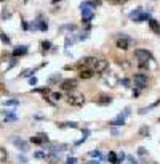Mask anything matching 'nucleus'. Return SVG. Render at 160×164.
<instances>
[{
	"label": "nucleus",
	"instance_id": "1",
	"mask_svg": "<svg viewBox=\"0 0 160 164\" xmlns=\"http://www.w3.org/2000/svg\"><path fill=\"white\" fill-rule=\"evenodd\" d=\"M82 64H83V66H88L90 71H93V73H104L109 68L107 60H104V58H85L79 66H82Z\"/></svg>",
	"mask_w": 160,
	"mask_h": 164
},
{
	"label": "nucleus",
	"instance_id": "2",
	"mask_svg": "<svg viewBox=\"0 0 160 164\" xmlns=\"http://www.w3.org/2000/svg\"><path fill=\"white\" fill-rule=\"evenodd\" d=\"M135 56H136V60H138V64H139L141 69H144V68L147 66V63H149V60H150V53L147 52V50H143V48H136Z\"/></svg>",
	"mask_w": 160,
	"mask_h": 164
},
{
	"label": "nucleus",
	"instance_id": "3",
	"mask_svg": "<svg viewBox=\"0 0 160 164\" xmlns=\"http://www.w3.org/2000/svg\"><path fill=\"white\" fill-rule=\"evenodd\" d=\"M91 8H94V3H91V2H83V3L80 5V10H82V15H83V23L85 24H90L91 18H93Z\"/></svg>",
	"mask_w": 160,
	"mask_h": 164
},
{
	"label": "nucleus",
	"instance_id": "4",
	"mask_svg": "<svg viewBox=\"0 0 160 164\" xmlns=\"http://www.w3.org/2000/svg\"><path fill=\"white\" fill-rule=\"evenodd\" d=\"M67 103L72 106H82L85 103V97L82 93H77V92H69L67 95Z\"/></svg>",
	"mask_w": 160,
	"mask_h": 164
},
{
	"label": "nucleus",
	"instance_id": "5",
	"mask_svg": "<svg viewBox=\"0 0 160 164\" xmlns=\"http://www.w3.org/2000/svg\"><path fill=\"white\" fill-rule=\"evenodd\" d=\"M133 82H135V85L138 89H146L147 87V76H144L143 73H138L133 77Z\"/></svg>",
	"mask_w": 160,
	"mask_h": 164
},
{
	"label": "nucleus",
	"instance_id": "6",
	"mask_svg": "<svg viewBox=\"0 0 160 164\" xmlns=\"http://www.w3.org/2000/svg\"><path fill=\"white\" fill-rule=\"evenodd\" d=\"M130 45H131V39L126 37L125 34L118 35V39H117V48H120V50H126V48H130Z\"/></svg>",
	"mask_w": 160,
	"mask_h": 164
},
{
	"label": "nucleus",
	"instance_id": "7",
	"mask_svg": "<svg viewBox=\"0 0 160 164\" xmlns=\"http://www.w3.org/2000/svg\"><path fill=\"white\" fill-rule=\"evenodd\" d=\"M75 87H77V80L75 79H64L63 82H61V89H63V90L72 92Z\"/></svg>",
	"mask_w": 160,
	"mask_h": 164
},
{
	"label": "nucleus",
	"instance_id": "8",
	"mask_svg": "<svg viewBox=\"0 0 160 164\" xmlns=\"http://www.w3.org/2000/svg\"><path fill=\"white\" fill-rule=\"evenodd\" d=\"M13 145L16 148H19L23 153H26V151L29 150V143L26 142V140H23V138H18V137H16V138H13Z\"/></svg>",
	"mask_w": 160,
	"mask_h": 164
},
{
	"label": "nucleus",
	"instance_id": "9",
	"mask_svg": "<svg viewBox=\"0 0 160 164\" xmlns=\"http://www.w3.org/2000/svg\"><path fill=\"white\" fill-rule=\"evenodd\" d=\"M103 79H104L106 84H109V87H115V85H117V82H118V79L115 77V74H114V73H111L109 76H104Z\"/></svg>",
	"mask_w": 160,
	"mask_h": 164
},
{
	"label": "nucleus",
	"instance_id": "10",
	"mask_svg": "<svg viewBox=\"0 0 160 164\" xmlns=\"http://www.w3.org/2000/svg\"><path fill=\"white\" fill-rule=\"evenodd\" d=\"M149 28L152 32H155V34L160 35V23L155 21V19H149Z\"/></svg>",
	"mask_w": 160,
	"mask_h": 164
},
{
	"label": "nucleus",
	"instance_id": "11",
	"mask_svg": "<svg viewBox=\"0 0 160 164\" xmlns=\"http://www.w3.org/2000/svg\"><path fill=\"white\" fill-rule=\"evenodd\" d=\"M96 101H98V105H111L112 103V97H109V95H101Z\"/></svg>",
	"mask_w": 160,
	"mask_h": 164
},
{
	"label": "nucleus",
	"instance_id": "12",
	"mask_svg": "<svg viewBox=\"0 0 160 164\" xmlns=\"http://www.w3.org/2000/svg\"><path fill=\"white\" fill-rule=\"evenodd\" d=\"M26 53H27V45H21L13 50V56H21V55H26Z\"/></svg>",
	"mask_w": 160,
	"mask_h": 164
},
{
	"label": "nucleus",
	"instance_id": "13",
	"mask_svg": "<svg viewBox=\"0 0 160 164\" xmlns=\"http://www.w3.org/2000/svg\"><path fill=\"white\" fill-rule=\"evenodd\" d=\"M93 71H90V69H82L80 71V79H91V77H93Z\"/></svg>",
	"mask_w": 160,
	"mask_h": 164
},
{
	"label": "nucleus",
	"instance_id": "14",
	"mask_svg": "<svg viewBox=\"0 0 160 164\" xmlns=\"http://www.w3.org/2000/svg\"><path fill=\"white\" fill-rule=\"evenodd\" d=\"M146 19H150V15L149 13H141L139 16L135 18V23H143V21H146Z\"/></svg>",
	"mask_w": 160,
	"mask_h": 164
},
{
	"label": "nucleus",
	"instance_id": "15",
	"mask_svg": "<svg viewBox=\"0 0 160 164\" xmlns=\"http://www.w3.org/2000/svg\"><path fill=\"white\" fill-rule=\"evenodd\" d=\"M2 105L3 106H18L19 105V101L14 100V98H10V100H3L2 101Z\"/></svg>",
	"mask_w": 160,
	"mask_h": 164
},
{
	"label": "nucleus",
	"instance_id": "16",
	"mask_svg": "<svg viewBox=\"0 0 160 164\" xmlns=\"http://www.w3.org/2000/svg\"><path fill=\"white\" fill-rule=\"evenodd\" d=\"M111 124L112 126H123V124H125V119H123L122 116H117L114 121H111Z\"/></svg>",
	"mask_w": 160,
	"mask_h": 164
},
{
	"label": "nucleus",
	"instance_id": "17",
	"mask_svg": "<svg viewBox=\"0 0 160 164\" xmlns=\"http://www.w3.org/2000/svg\"><path fill=\"white\" fill-rule=\"evenodd\" d=\"M7 161H8V153H7V150L0 148V163H7Z\"/></svg>",
	"mask_w": 160,
	"mask_h": 164
},
{
	"label": "nucleus",
	"instance_id": "18",
	"mask_svg": "<svg viewBox=\"0 0 160 164\" xmlns=\"http://www.w3.org/2000/svg\"><path fill=\"white\" fill-rule=\"evenodd\" d=\"M50 48H51V42H50V40H43L42 42V52L45 53V52H48Z\"/></svg>",
	"mask_w": 160,
	"mask_h": 164
},
{
	"label": "nucleus",
	"instance_id": "19",
	"mask_svg": "<svg viewBox=\"0 0 160 164\" xmlns=\"http://www.w3.org/2000/svg\"><path fill=\"white\" fill-rule=\"evenodd\" d=\"M107 159L111 161V163H114V164H118V159H117V154H115L114 151H111V153L107 154Z\"/></svg>",
	"mask_w": 160,
	"mask_h": 164
},
{
	"label": "nucleus",
	"instance_id": "20",
	"mask_svg": "<svg viewBox=\"0 0 160 164\" xmlns=\"http://www.w3.org/2000/svg\"><path fill=\"white\" fill-rule=\"evenodd\" d=\"M61 31H75V24H64L61 26Z\"/></svg>",
	"mask_w": 160,
	"mask_h": 164
},
{
	"label": "nucleus",
	"instance_id": "21",
	"mask_svg": "<svg viewBox=\"0 0 160 164\" xmlns=\"http://www.w3.org/2000/svg\"><path fill=\"white\" fill-rule=\"evenodd\" d=\"M58 80H61V74H55V76H51L48 79V84H53V82H58Z\"/></svg>",
	"mask_w": 160,
	"mask_h": 164
},
{
	"label": "nucleus",
	"instance_id": "22",
	"mask_svg": "<svg viewBox=\"0 0 160 164\" xmlns=\"http://www.w3.org/2000/svg\"><path fill=\"white\" fill-rule=\"evenodd\" d=\"M14 121H16V116L11 114V113H8V114L5 116V122H14Z\"/></svg>",
	"mask_w": 160,
	"mask_h": 164
},
{
	"label": "nucleus",
	"instance_id": "23",
	"mask_svg": "<svg viewBox=\"0 0 160 164\" xmlns=\"http://www.w3.org/2000/svg\"><path fill=\"white\" fill-rule=\"evenodd\" d=\"M147 134H149V129H147L146 126L139 129V137H147Z\"/></svg>",
	"mask_w": 160,
	"mask_h": 164
},
{
	"label": "nucleus",
	"instance_id": "24",
	"mask_svg": "<svg viewBox=\"0 0 160 164\" xmlns=\"http://www.w3.org/2000/svg\"><path fill=\"white\" fill-rule=\"evenodd\" d=\"M34 158H37V159H42V158H46V153H45V151H35V153H34Z\"/></svg>",
	"mask_w": 160,
	"mask_h": 164
},
{
	"label": "nucleus",
	"instance_id": "25",
	"mask_svg": "<svg viewBox=\"0 0 160 164\" xmlns=\"http://www.w3.org/2000/svg\"><path fill=\"white\" fill-rule=\"evenodd\" d=\"M35 73V69H26L24 73L21 74V77H32V74Z\"/></svg>",
	"mask_w": 160,
	"mask_h": 164
},
{
	"label": "nucleus",
	"instance_id": "26",
	"mask_svg": "<svg viewBox=\"0 0 160 164\" xmlns=\"http://www.w3.org/2000/svg\"><path fill=\"white\" fill-rule=\"evenodd\" d=\"M139 15H141V8H136V10H133L131 13H130V18H133V19H135V18L139 16Z\"/></svg>",
	"mask_w": 160,
	"mask_h": 164
},
{
	"label": "nucleus",
	"instance_id": "27",
	"mask_svg": "<svg viewBox=\"0 0 160 164\" xmlns=\"http://www.w3.org/2000/svg\"><path fill=\"white\" fill-rule=\"evenodd\" d=\"M37 137H38V138H40V140H42L43 143H46V142H48V135H46V134H43V132L37 134Z\"/></svg>",
	"mask_w": 160,
	"mask_h": 164
},
{
	"label": "nucleus",
	"instance_id": "28",
	"mask_svg": "<svg viewBox=\"0 0 160 164\" xmlns=\"http://www.w3.org/2000/svg\"><path fill=\"white\" fill-rule=\"evenodd\" d=\"M0 40H2L3 44H10V37H8V35H5L3 32H0Z\"/></svg>",
	"mask_w": 160,
	"mask_h": 164
},
{
	"label": "nucleus",
	"instance_id": "29",
	"mask_svg": "<svg viewBox=\"0 0 160 164\" xmlns=\"http://www.w3.org/2000/svg\"><path fill=\"white\" fill-rule=\"evenodd\" d=\"M38 29H40V31H46V29H48V24H46L45 21H38Z\"/></svg>",
	"mask_w": 160,
	"mask_h": 164
},
{
	"label": "nucleus",
	"instance_id": "30",
	"mask_svg": "<svg viewBox=\"0 0 160 164\" xmlns=\"http://www.w3.org/2000/svg\"><path fill=\"white\" fill-rule=\"evenodd\" d=\"M61 127H77V122H63V124H59Z\"/></svg>",
	"mask_w": 160,
	"mask_h": 164
},
{
	"label": "nucleus",
	"instance_id": "31",
	"mask_svg": "<svg viewBox=\"0 0 160 164\" xmlns=\"http://www.w3.org/2000/svg\"><path fill=\"white\" fill-rule=\"evenodd\" d=\"M120 84L123 85V87H130V79H126V77H123V79H120L118 80Z\"/></svg>",
	"mask_w": 160,
	"mask_h": 164
},
{
	"label": "nucleus",
	"instance_id": "32",
	"mask_svg": "<svg viewBox=\"0 0 160 164\" xmlns=\"http://www.w3.org/2000/svg\"><path fill=\"white\" fill-rule=\"evenodd\" d=\"M31 142H32V143H35V145H43V142H42L40 138H38L37 135H35V137H32V138H31Z\"/></svg>",
	"mask_w": 160,
	"mask_h": 164
},
{
	"label": "nucleus",
	"instance_id": "33",
	"mask_svg": "<svg viewBox=\"0 0 160 164\" xmlns=\"http://www.w3.org/2000/svg\"><path fill=\"white\" fill-rule=\"evenodd\" d=\"M107 2L112 5H122V3H125L126 0H107Z\"/></svg>",
	"mask_w": 160,
	"mask_h": 164
},
{
	"label": "nucleus",
	"instance_id": "34",
	"mask_svg": "<svg viewBox=\"0 0 160 164\" xmlns=\"http://www.w3.org/2000/svg\"><path fill=\"white\" fill-rule=\"evenodd\" d=\"M51 98H53V100H56V101H58V100H61L63 97H61V93H59V92H53V93H51Z\"/></svg>",
	"mask_w": 160,
	"mask_h": 164
},
{
	"label": "nucleus",
	"instance_id": "35",
	"mask_svg": "<svg viewBox=\"0 0 160 164\" xmlns=\"http://www.w3.org/2000/svg\"><path fill=\"white\" fill-rule=\"evenodd\" d=\"M29 28H31V31H37L38 29V21H32Z\"/></svg>",
	"mask_w": 160,
	"mask_h": 164
},
{
	"label": "nucleus",
	"instance_id": "36",
	"mask_svg": "<svg viewBox=\"0 0 160 164\" xmlns=\"http://www.w3.org/2000/svg\"><path fill=\"white\" fill-rule=\"evenodd\" d=\"M34 92H40V93H43V95L50 93V90H48V89H35Z\"/></svg>",
	"mask_w": 160,
	"mask_h": 164
},
{
	"label": "nucleus",
	"instance_id": "37",
	"mask_svg": "<svg viewBox=\"0 0 160 164\" xmlns=\"http://www.w3.org/2000/svg\"><path fill=\"white\" fill-rule=\"evenodd\" d=\"M90 156H96V158H99V156H101V151H99V150H96V151H90Z\"/></svg>",
	"mask_w": 160,
	"mask_h": 164
},
{
	"label": "nucleus",
	"instance_id": "38",
	"mask_svg": "<svg viewBox=\"0 0 160 164\" xmlns=\"http://www.w3.org/2000/svg\"><path fill=\"white\" fill-rule=\"evenodd\" d=\"M29 84H31V85H35V84H37V77L32 76L31 79H29Z\"/></svg>",
	"mask_w": 160,
	"mask_h": 164
},
{
	"label": "nucleus",
	"instance_id": "39",
	"mask_svg": "<svg viewBox=\"0 0 160 164\" xmlns=\"http://www.w3.org/2000/svg\"><path fill=\"white\" fill-rule=\"evenodd\" d=\"M77 163V159H75V158H67V164H75Z\"/></svg>",
	"mask_w": 160,
	"mask_h": 164
},
{
	"label": "nucleus",
	"instance_id": "40",
	"mask_svg": "<svg viewBox=\"0 0 160 164\" xmlns=\"http://www.w3.org/2000/svg\"><path fill=\"white\" fill-rule=\"evenodd\" d=\"M2 16H3V18H8V16H11V13H10V11H7V10H5V11H3V15H2Z\"/></svg>",
	"mask_w": 160,
	"mask_h": 164
},
{
	"label": "nucleus",
	"instance_id": "41",
	"mask_svg": "<svg viewBox=\"0 0 160 164\" xmlns=\"http://www.w3.org/2000/svg\"><path fill=\"white\" fill-rule=\"evenodd\" d=\"M138 153H139V154H146V148H139Z\"/></svg>",
	"mask_w": 160,
	"mask_h": 164
},
{
	"label": "nucleus",
	"instance_id": "42",
	"mask_svg": "<svg viewBox=\"0 0 160 164\" xmlns=\"http://www.w3.org/2000/svg\"><path fill=\"white\" fill-rule=\"evenodd\" d=\"M23 29H29V24L26 21H23Z\"/></svg>",
	"mask_w": 160,
	"mask_h": 164
},
{
	"label": "nucleus",
	"instance_id": "43",
	"mask_svg": "<svg viewBox=\"0 0 160 164\" xmlns=\"http://www.w3.org/2000/svg\"><path fill=\"white\" fill-rule=\"evenodd\" d=\"M94 3H96V5H101V0H94Z\"/></svg>",
	"mask_w": 160,
	"mask_h": 164
},
{
	"label": "nucleus",
	"instance_id": "44",
	"mask_svg": "<svg viewBox=\"0 0 160 164\" xmlns=\"http://www.w3.org/2000/svg\"><path fill=\"white\" fill-rule=\"evenodd\" d=\"M58 2H61V0H51V3L55 5V3H58Z\"/></svg>",
	"mask_w": 160,
	"mask_h": 164
},
{
	"label": "nucleus",
	"instance_id": "45",
	"mask_svg": "<svg viewBox=\"0 0 160 164\" xmlns=\"http://www.w3.org/2000/svg\"><path fill=\"white\" fill-rule=\"evenodd\" d=\"M91 164H99V163H98V161H91Z\"/></svg>",
	"mask_w": 160,
	"mask_h": 164
},
{
	"label": "nucleus",
	"instance_id": "46",
	"mask_svg": "<svg viewBox=\"0 0 160 164\" xmlns=\"http://www.w3.org/2000/svg\"><path fill=\"white\" fill-rule=\"evenodd\" d=\"M24 2H27V0H24Z\"/></svg>",
	"mask_w": 160,
	"mask_h": 164
},
{
	"label": "nucleus",
	"instance_id": "47",
	"mask_svg": "<svg viewBox=\"0 0 160 164\" xmlns=\"http://www.w3.org/2000/svg\"><path fill=\"white\" fill-rule=\"evenodd\" d=\"M0 2H2V0H0Z\"/></svg>",
	"mask_w": 160,
	"mask_h": 164
}]
</instances>
